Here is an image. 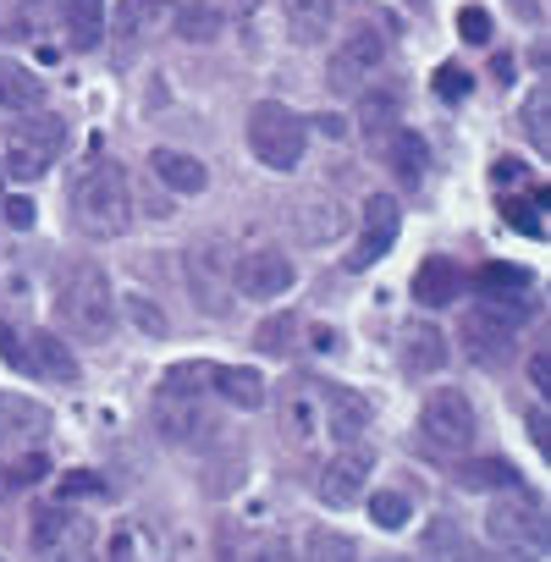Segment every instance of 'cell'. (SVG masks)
Returning a JSON list of instances; mask_svg holds the SVG:
<instances>
[{
    "label": "cell",
    "mask_w": 551,
    "mask_h": 562,
    "mask_svg": "<svg viewBox=\"0 0 551 562\" xmlns=\"http://www.w3.org/2000/svg\"><path fill=\"white\" fill-rule=\"evenodd\" d=\"M171 7L177 0H116V12H111V34L122 45L155 34V29H171Z\"/></svg>",
    "instance_id": "2e32d148"
},
{
    "label": "cell",
    "mask_w": 551,
    "mask_h": 562,
    "mask_svg": "<svg viewBox=\"0 0 551 562\" xmlns=\"http://www.w3.org/2000/svg\"><path fill=\"white\" fill-rule=\"evenodd\" d=\"M392 116H397V100H392V94H375V100L364 94V127H370V133H375V127H386Z\"/></svg>",
    "instance_id": "b9f144b4"
},
{
    "label": "cell",
    "mask_w": 551,
    "mask_h": 562,
    "mask_svg": "<svg viewBox=\"0 0 551 562\" xmlns=\"http://www.w3.org/2000/svg\"><path fill=\"white\" fill-rule=\"evenodd\" d=\"M408 496H397V491H375L370 496V518H375V529H403L408 524Z\"/></svg>",
    "instance_id": "d6a6232c"
},
{
    "label": "cell",
    "mask_w": 551,
    "mask_h": 562,
    "mask_svg": "<svg viewBox=\"0 0 551 562\" xmlns=\"http://www.w3.org/2000/svg\"><path fill=\"white\" fill-rule=\"evenodd\" d=\"M518 326H524V304L485 299V304H474V310L463 315L458 337H463V348H469L480 364H502V359L513 353V337H518Z\"/></svg>",
    "instance_id": "5b68a950"
},
{
    "label": "cell",
    "mask_w": 551,
    "mask_h": 562,
    "mask_svg": "<svg viewBox=\"0 0 551 562\" xmlns=\"http://www.w3.org/2000/svg\"><path fill=\"white\" fill-rule=\"evenodd\" d=\"M414 299L425 304V310H441V304H452L458 299V265L452 259H425L419 270H414Z\"/></svg>",
    "instance_id": "7402d4cb"
},
{
    "label": "cell",
    "mask_w": 551,
    "mask_h": 562,
    "mask_svg": "<svg viewBox=\"0 0 551 562\" xmlns=\"http://www.w3.org/2000/svg\"><path fill=\"white\" fill-rule=\"evenodd\" d=\"M61 540H83V535L72 529V513H61V507H45V513L34 518V546H40V551H56Z\"/></svg>",
    "instance_id": "4dcf8cb0"
},
{
    "label": "cell",
    "mask_w": 551,
    "mask_h": 562,
    "mask_svg": "<svg viewBox=\"0 0 551 562\" xmlns=\"http://www.w3.org/2000/svg\"><path fill=\"white\" fill-rule=\"evenodd\" d=\"M61 496H67V502H72V496H111V485H105V474H83V469H78V474L61 480Z\"/></svg>",
    "instance_id": "ab89813d"
},
{
    "label": "cell",
    "mask_w": 551,
    "mask_h": 562,
    "mask_svg": "<svg viewBox=\"0 0 551 562\" xmlns=\"http://www.w3.org/2000/svg\"><path fill=\"white\" fill-rule=\"evenodd\" d=\"M485 529H491L496 546H513V551H540V546H546V513H540V502H535L529 491H518V485H513L507 502H502V496L491 502Z\"/></svg>",
    "instance_id": "ba28073f"
},
{
    "label": "cell",
    "mask_w": 551,
    "mask_h": 562,
    "mask_svg": "<svg viewBox=\"0 0 551 562\" xmlns=\"http://www.w3.org/2000/svg\"><path fill=\"white\" fill-rule=\"evenodd\" d=\"M491 72H496V83H507V78H513V56H496Z\"/></svg>",
    "instance_id": "7dc6e473"
},
{
    "label": "cell",
    "mask_w": 551,
    "mask_h": 562,
    "mask_svg": "<svg viewBox=\"0 0 551 562\" xmlns=\"http://www.w3.org/2000/svg\"><path fill=\"white\" fill-rule=\"evenodd\" d=\"M61 12H67V29H72V45H78V50L100 45V29H105V0H61Z\"/></svg>",
    "instance_id": "83f0119b"
},
{
    "label": "cell",
    "mask_w": 551,
    "mask_h": 562,
    "mask_svg": "<svg viewBox=\"0 0 551 562\" xmlns=\"http://www.w3.org/2000/svg\"><path fill=\"white\" fill-rule=\"evenodd\" d=\"M29 375L56 381V386H78V381H83L72 348H67L56 331H29Z\"/></svg>",
    "instance_id": "9a60e30c"
},
{
    "label": "cell",
    "mask_w": 551,
    "mask_h": 562,
    "mask_svg": "<svg viewBox=\"0 0 551 562\" xmlns=\"http://www.w3.org/2000/svg\"><path fill=\"white\" fill-rule=\"evenodd\" d=\"M288 425H293V441L299 447H310L321 430H326V419H321V392H315V381L310 386H299L293 397H288Z\"/></svg>",
    "instance_id": "4316f807"
},
{
    "label": "cell",
    "mask_w": 551,
    "mask_h": 562,
    "mask_svg": "<svg viewBox=\"0 0 551 562\" xmlns=\"http://www.w3.org/2000/svg\"><path fill=\"white\" fill-rule=\"evenodd\" d=\"M210 386H215L232 408H259V403H265V375L248 370V364H215V370H210Z\"/></svg>",
    "instance_id": "44dd1931"
},
{
    "label": "cell",
    "mask_w": 551,
    "mask_h": 562,
    "mask_svg": "<svg viewBox=\"0 0 551 562\" xmlns=\"http://www.w3.org/2000/svg\"><path fill=\"white\" fill-rule=\"evenodd\" d=\"M474 281H480L485 299H513V293L529 288V270H524V265H485Z\"/></svg>",
    "instance_id": "f546056e"
},
{
    "label": "cell",
    "mask_w": 551,
    "mask_h": 562,
    "mask_svg": "<svg viewBox=\"0 0 551 562\" xmlns=\"http://www.w3.org/2000/svg\"><path fill=\"white\" fill-rule=\"evenodd\" d=\"M315 392H321V419H326V436H337V441L348 447V441H359V436L370 430V403H364L359 392L331 386V381H315Z\"/></svg>",
    "instance_id": "7c38bea8"
},
{
    "label": "cell",
    "mask_w": 551,
    "mask_h": 562,
    "mask_svg": "<svg viewBox=\"0 0 551 562\" xmlns=\"http://www.w3.org/2000/svg\"><path fill=\"white\" fill-rule=\"evenodd\" d=\"M491 182H496V188H502V182H507V188H513V182H524V166H518V160H507V155H502V160H496V166H491Z\"/></svg>",
    "instance_id": "ee69618b"
},
{
    "label": "cell",
    "mask_w": 551,
    "mask_h": 562,
    "mask_svg": "<svg viewBox=\"0 0 551 562\" xmlns=\"http://www.w3.org/2000/svg\"><path fill=\"white\" fill-rule=\"evenodd\" d=\"M397 232H403V204H397L392 193H370V204H364V221H359V254H353L348 265H353V270H364L370 259L392 254Z\"/></svg>",
    "instance_id": "30bf717a"
},
{
    "label": "cell",
    "mask_w": 551,
    "mask_h": 562,
    "mask_svg": "<svg viewBox=\"0 0 551 562\" xmlns=\"http://www.w3.org/2000/svg\"><path fill=\"white\" fill-rule=\"evenodd\" d=\"M7 221H12L18 232H29V226H34V204H29V199H7Z\"/></svg>",
    "instance_id": "f6af8a7d"
},
{
    "label": "cell",
    "mask_w": 551,
    "mask_h": 562,
    "mask_svg": "<svg viewBox=\"0 0 551 562\" xmlns=\"http://www.w3.org/2000/svg\"><path fill=\"white\" fill-rule=\"evenodd\" d=\"M381 149H386V166L403 177V182H419L425 177V138L414 133V127H392L386 138H381Z\"/></svg>",
    "instance_id": "603a6c76"
},
{
    "label": "cell",
    "mask_w": 551,
    "mask_h": 562,
    "mask_svg": "<svg viewBox=\"0 0 551 562\" xmlns=\"http://www.w3.org/2000/svg\"><path fill=\"white\" fill-rule=\"evenodd\" d=\"M61 138H67V127H61L56 116L18 127V133L7 138V177H18V182H40V177L50 171V160H56V144H61Z\"/></svg>",
    "instance_id": "9c48e42d"
},
{
    "label": "cell",
    "mask_w": 551,
    "mask_h": 562,
    "mask_svg": "<svg viewBox=\"0 0 551 562\" xmlns=\"http://www.w3.org/2000/svg\"><path fill=\"white\" fill-rule=\"evenodd\" d=\"M370 469H375V458L370 452H359L353 441L321 469V496L331 502V507H348V502H359L364 491H370Z\"/></svg>",
    "instance_id": "8fae6325"
},
{
    "label": "cell",
    "mask_w": 551,
    "mask_h": 562,
    "mask_svg": "<svg viewBox=\"0 0 551 562\" xmlns=\"http://www.w3.org/2000/svg\"><path fill=\"white\" fill-rule=\"evenodd\" d=\"M452 480H458L463 491H513V485H518V469H513L507 458H474V463H458Z\"/></svg>",
    "instance_id": "cb8c5ba5"
},
{
    "label": "cell",
    "mask_w": 551,
    "mask_h": 562,
    "mask_svg": "<svg viewBox=\"0 0 551 562\" xmlns=\"http://www.w3.org/2000/svg\"><path fill=\"white\" fill-rule=\"evenodd\" d=\"M403 7H414V12H425V7H430V0H403Z\"/></svg>",
    "instance_id": "681fc988"
},
{
    "label": "cell",
    "mask_w": 551,
    "mask_h": 562,
    "mask_svg": "<svg viewBox=\"0 0 551 562\" xmlns=\"http://www.w3.org/2000/svg\"><path fill=\"white\" fill-rule=\"evenodd\" d=\"M529 386L551 397V348H540V353H529Z\"/></svg>",
    "instance_id": "7bdbcfd3"
},
{
    "label": "cell",
    "mask_w": 551,
    "mask_h": 562,
    "mask_svg": "<svg viewBox=\"0 0 551 562\" xmlns=\"http://www.w3.org/2000/svg\"><path fill=\"white\" fill-rule=\"evenodd\" d=\"M7 469H12V485L23 491V485H40V480L50 474V458H45V452H29V458H12Z\"/></svg>",
    "instance_id": "74e56055"
},
{
    "label": "cell",
    "mask_w": 551,
    "mask_h": 562,
    "mask_svg": "<svg viewBox=\"0 0 551 562\" xmlns=\"http://www.w3.org/2000/svg\"><path fill=\"white\" fill-rule=\"evenodd\" d=\"M546 111H551V100H546V89H535V94L524 100V133H529V144H535V149H551V127H546Z\"/></svg>",
    "instance_id": "836d02e7"
},
{
    "label": "cell",
    "mask_w": 551,
    "mask_h": 562,
    "mask_svg": "<svg viewBox=\"0 0 551 562\" xmlns=\"http://www.w3.org/2000/svg\"><path fill=\"white\" fill-rule=\"evenodd\" d=\"M474 430H480V419H474V403H469L463 392L441 386V392L425 397V408H419V436H425V447H436V452H463V447L474 441Z\"/></svg>",
    "instance_id": "8992f818"
},
{
    "label": "cell",
    "mask_w": 551,
    "mask_h": 562,
    "mask_svg": "<svg viewBox=\"0 0 551 562\" xmlns=\"http://www.w3.org/2000/svg\"><path fill=\"white\" fill-rule=\"evenodd\" d=\"M293 342H299V315H270V321H259V331H254V348L259 353H276V359H282V353H293Z\"/></svg>",
    "instance_id": "f1b7e54d"
},
{
    "label": "cell",
    "mask_w": 551,
    "mask_h": 562,
    "mask_svg": "<svg viewBox=\"0 0 551 562\" xmlns=\"http://www.w3.org/2000/svg\"><path fill=\"white\" fill-rule=\"evenodd\" d=\"M441 364H447V337H441L430 321L408 326V331H403V370H414V375H436Z\"/></svg>",
    "instance_id": "ffe728a7"
},
{
    "label": "cell",
    "mask_w": 551,
    "mask_h": 562,
    "mask_svg": "<svg viewBox=\"0 0 551 562\" xmlns=\"http://www.w3.org/2000/svg\"><path fill=\"white\" fill-rule=\"evenodd\" d=\"M282 23L293 45H321L337 23V0H282Z\"/></svg>",
    "instance_id": "e0dca14e"
},
{
    "label": "cell",
    "mask_w": 551,
    "mask_h": 562,
    "mask_svg": "<svg viewBox=\"0 0 551 562\" xmlns=\"http://www.w3.org/2000/svg\"><path fill=\"white\" fill-rule=\"evenodd\" d=\"M171 29L182 40H193V45H210L221 34V18H215L210 0H177V7H171Z\"/></svg>",
    "instance_id": "484cf974"
},
{
    "label": "cell",
    "mask_w": 551,
    "mask_h": 562,
    "mask_svg": "<svg viewBox=\"0 0 551 562\" xmlns=\"http://www.w3.org/2000/svg\"><path fill=\"white\" fill-rule=\"evenodd\" d=\"M0 359H7L12 370H23V375H29V331H23V326H12V321H0Z\"/></svg>",
    "instance_id": "e575fe53"
},
{
    "label": "cell",
    "mask_w": 551,
    "mask_h": 562,
    "mask_svg": "<svg viewBox=\"0 0 551 562\" xmlns=\"http://www.w3.org/2000/svg\"><path fill=\"white\" fill-rule=\"evenodd\" d=\"M381 61H386V40H381L370 23H359V29L342 40V50H337V61H331V78H337V89H353L359 72H375Z\"/></svg>",
    "instance_id": "5bb4252c"
},
{
    "label": "cell",
    "mask_w": 551,
    "mask_h": 562,
    "mask_svg": "<svg viewBox=\"0 0 551 562\" xmlns=\"http://www.w3.org/2000/svg\"><path fill=\"white\" fill-rule=\"evenodd\" d=\"M469 89H474V78H469V67H458V61H447L441 72H436V100H469Z\"/></svg>",
    "instance_id": "d590c367"
},
{
    "label": "cell",
    "mask_w": 551,
    "mask_h": 562,
    "mask_svg": "<svg viewBox=\"0 0 551 562\" xmlns=\"http://www.w3.org/2000/svg\"><path fill=\"white\" fill-rule=\"evenodd\" d=\"M232 248L226 237H199L188 254H182V270H188V288H193V304L204 315H226L232 310Z\"/></svg>",
    "instance_id": "277c9868"
},
{
    "label": "cell",
    "mask_w": 551,
    "mask_h": 562,
    "mask_svg": "<svg viewBox=\"0 0 551 562\" xmlns=\"http://www.w3.org/2000/svg\"><path fill=\"white\" fill-rule=\"evenodd\" d=\"M40 105H45V83H40V72H29L23 61H0V111L29 116V111H40Z\"/></svg>",
    "instance_id": "d6986e66"
},
{
    "label": "cell",
    "mask_w": 551,
    "mask_h": 562,
    "mask_svg": "<svg viewBox=\"0 0 551 562\" xmlns=\"http://www.w3.org/2000/svg\"><path fill=\"white\" fill-rule=\"evenodd\" d=\"M7 496H18V485H12V469L0 463V502H7Z\"/></svg>",
    "instance_id": "c3c4849f"
},
{
    "label": "cell",
    "mask_w": 551,
    "mask_h": 562,
    "mask_svg": "<svg viewBox=\"0 0 551 562\" xmlns=\"http://www.w3.org/2000/svg\"><path fill=\"white\" fill-rule=\"evenodd\" d=\"M529 436H535V447H540V452H551V419H546L540 408L529 414Z\"/></svg>",
    "instance_id": "bcb514c9"
},
{
    "label": "cell",
    "mask_w": 551,
    "mask_h": 562,
    "mask_svg": "<svg viewBox=\"0 0 551 562\" xmlns=\"http://www.w3.org/2000/svg\"><path fill=\"white\" fill-rule=\"evenodd\" d=\"M210 370H215V364H171V370H166V386H177V392H199Z\"/></svg>",
    "instance_id": "60d3db41"
},
{
    "label": "cell",
    "mask_w": 551,
    "mask_h": 562,
    "mask_svg": "<svg viewBox=\"0 0 551 562\" xmlns=\"http://www.w3.org/2000/svg\"><path fill=\"white\" fill-rule=\"evenodd\" d=\"M72 221L83 237H122L127 221H133V204H127V177L116 166H94L78 177L72 188Z\"/></svg>",
    "instance_id": "7a4b0ae2"
},
{
    "label": "cell",
    "mask_w": 551,
    "mask_h": 562,
    "mask_svg": "<svg viewBox=\"0 0 551 562\" xmlns=\"http://www.w3.org/2000/svg\"><path fill=\"white\" fill-rule=\"evenodd\" d=\"M50 425V414L29 397H0V436H23V441H40Z\"/></svg>",
    "instance_id": "d4e9b609"
},
{
    "label": "cell",
    "mask_w": 551,
    "mask_h": 562,
    "mask_svg": "<svg viewBox=\"0 0 551 562\" xmlns=\"http://www.w3.org/2000/svg\"><path fill=\"white\" fill-rule=\"evenodd\" d=\"M155 425H160L166 441H199V436L210 430V414H204V403H199L193 392L160 386V397H155Z\"/></svg>",
    "instance_id": "4fadbf2b"
},
{
    "label": "cell",
    "mask_w": 551,
    "mask_h": 562,
    "mask_svg": "<svg viewBox=\"0 0 551 562\" xmlns=\"http://www.w3.org/2000/svg\"><path fill=\"white\" fill-rule=\"evenodd\" d=\"M248 149L270 171H293L304 160V149H310V122L293 105H282V100H259L248 111Z\"/></svg>",
    "instance_id": "3957f363"
},
{
    "label": "cell",
    "mask_w": 551,
    "mask_h": 562,
    "mask_svg": "<svg viewBox=\"0 0 551 562\" xmlns=\"http://www.w3.org/2000/svg\"><path fill=\"white\" fill-rule=\"evenodd\" d=\"M149 166L171 193H204V182H210L204 160H193L188 149H149Z\"/></svg>",
    "instance_id": "ac0fdd59"
},
{
    "label": "cell",
    "mask_w": 551,
    "mask_h": 562,
    "mask_svg": "<svg viewBox=\"0 0 551 562\" xmlns=\"http://www.w3.org/2000/svg\"><path fill=\"white\" fill-rule=\"evenodd\" d=\"M458 34H463L469 45H485V40H491V12H485V7H463V12H458Z\"/></svg>",
    "instance_id": "f35d334b"
},
{
    "label": "cell",
    "mask_w": 551,
    "mask_h": 562,
    "mask_svg": "<svg viewBox=\"0 0 551 562\" xmlns=\"http://www.w3.org/2000/svg\"><path fill=\"white\" fill-rule=\"evenodd\" d=\"M56 315L78 342H111L116 331V288L94 259H78L56 276Z\"/></svg>",
    "instance_id": "6da1fadb"
},
{
    "label": "cell",
    "mask_w": 551,
    "mask_h": 562,
    "mask_svg": "<svg viewBox=\"0 0 551 562\" xmlns=\"http://www.w3.org/2000/svg\"><path fill=\"white\" fill-rule=\"evenodd\" d=\"M304 551H310V557H353L359 546H353L348 535H337V529H310V535H304Z\"/></svg>",
    "instance_id": "8d00e7d4"
},
{
    "label": "cell",
    "mask_w": 551,
    "mask_h": 562,
    "mask_svg": "<svg viewBox=\"0 0 551 562\" xmlns=\"http://www.w3.org/2000/svg\"><path fill=\"white\" fill-rule=\"evenodd\" d=\"M122 304H127V321H133L144 337H166V331H171V321H166V310H160L155 299H144V293H127Z\"/></svg>",
    "instance_id": "1f68e13d"
},
{
    "label": "cell",
    "mask_w": 551,
    "mask_h": 562,
    "mask_svg": "<svg viewBox=\"0 0 551 562\" xmlns=\"http://www.w3.org/2000/svg\"><path fill=\"white\" fill-rule=\"evenodd\" d=\"M293 281H299V265L282 248H248L243 259H232V293H243L254 304L282 299Z\"/></svg>",
    "instance_id": "52a82bcc"
}]
</instances>
